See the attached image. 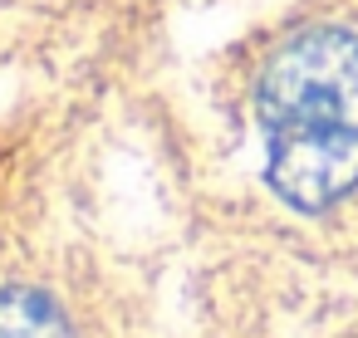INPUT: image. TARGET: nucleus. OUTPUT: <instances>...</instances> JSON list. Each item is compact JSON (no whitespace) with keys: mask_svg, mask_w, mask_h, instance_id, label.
<instances>
[{"mask_svg":"<svg viewBox=\"0 0 358 338\" xmlns=\"http://www.w3.org/2000/svg\"><path fill=\"white\" fill-rule=\"evenodd\" d=\"M260 128L270 147V186L324 211L358 186V40L343 30H304L285 40L260 79Z\"/></svg>","mask_w":358,"mask_h":338,"instance_id":"nucleus-1","label":"nucleus"},{"mask_svg":"<svg viewBox=\"0 0 358 338\" xmlns=\"http://www.w3.org/2000/svg\"><path fill=\"white\" fill-rule=\"evenodd\" d=\"M0 338H69L64 314L35 289H0Z\"/></svg>","mask_w":358,"mask_h":338,"instance_id":"nucleus-2","label":"nucleus"}]
</instances>
